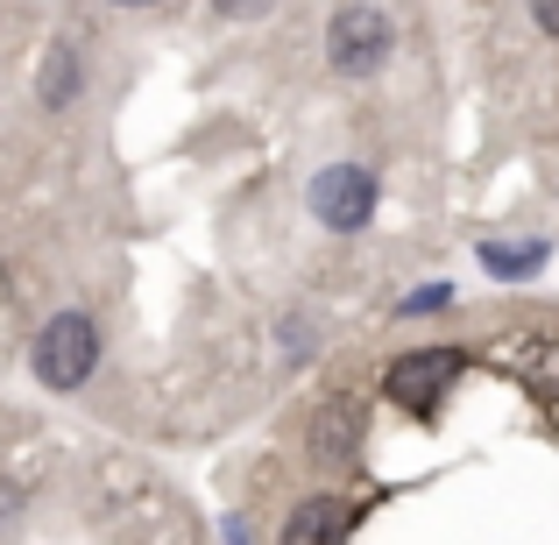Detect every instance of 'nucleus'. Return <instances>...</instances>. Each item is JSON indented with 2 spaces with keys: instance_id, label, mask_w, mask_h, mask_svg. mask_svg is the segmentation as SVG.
I'll list each match as a JSON object with an SVG mask.
<instances>
[{
  "instance_id": "f257e3e1",
  "label": "nucleus",
  "mask_w": 559,
  "mask_h": 545,
  "mask_svg": "<svg viewBox=\"0 0 559 545\" xmlns=\"http://www.w3.org/2000/svg\"><path fill=\"white\" fill-rule=\"evenodd\" d=\"M43 390H79L85 376L99 368V327L85 312H57L50 327L36 333V355H28Z\"/></svg>"
},
{
  "instance_id": "f03ea898",
  "label": "nucleus",
  "mask_w": 559,
  "mask_h": 545,
  "mask_svg": "<svg viewBox=\"0 0 559 545\" xmlns=\"http://www.w3.org/2000/svg\"><path fill=\"white\" fill-rule=\"evenodd\" d=\"M326 57H333V71H347V79L382 71V57H390V14L369 8V0L341 8V14H333V28H326Z\"/></svg>"
},
{
  "instance_id": "7ed1b4c3",
  "label": "nucleus",
  "mask_w": 559,
  "mask_h": 545,
  "mask_svg": "<svg viewBox=\"0 0 559 545\" xmlns=\"http://www.w3.org/2000/svg\"><path fill=\"white\" fill-rule=\"evenodd\" d=\"M312 213L326 220L333 234H361L376 220V170L361 164H326L312 178Z\"/></svg>"
},
{
  "instance_id": "20e7f679",
  "label": "nucleus",
  "mask_w": 559,
  "mask_h": 545,
  "mask_svg": "<svg viewBox=\"0 0 559 545\" xmlns=\"http://www.w3.org/2000/svg\"><path fill=\"white\" fill-rule=\"evenodd\" d=\"M453 376H461V347H418V355L390 362V376H382V396L404 411H432L439 396L453 390Z\"/></svg>"
},
{
  "instance_id": "39448f33",
  "label": "nucleus",
  "mask_w": 559,
  "mask_h": 545,
  "mask_svg": "<svg viewBox=\"0 0 559 545\" xmlns=\"http://www.w3.org/2000/svg\"><path fill=\"white\" fill-rule=\"evenodd\" d=\"M347 532H355V510H347L341 496H312V503L290 510L284 545H347Z\"/></svg>"
},
{
  "instance_id": "423d86ee",
  "label": "nucleus",
  "mask_w": 559,
  "mask_h": 545,
  "mask_svg": "<svg viewBox=\"0 0 559 545\" xmlns=\"http://www.w3.org/2000/svg\"><path fill=\"white\" fill-rule=\"evenodd\" d=\"M355 439H361L355 404H326L312 418V453H319V461H347V453H355Z\"/></svg>"
},
{
  "instance_id": "0eeeda50",
  "label": "nucleus",
  "mask_w": 559,
  "mask_h": 545,
  "mask_svg": "<svg viewBox=\"0 0 559 545\" xmlns=\"http://www.w3.org/2000/svg\"><path fill=\"white\" fill-rule=\"evenodd\" d=\"M481 270L489 276H538L546 270V241H481Z\"/></svg>"
},
{
  "instance_id": "6e6552de",
  "label": "nucleus",
  "mask_w": 559,
  "mask_h": 545,
  "mask_svg": "<svg viewBox=\"0 0 559 545\" xmlns=\"http://www.w3.org/2000/svg\"><path fill=\"white\" fill-rule=\"evenodd\" d=\"M71 93H79V57L57 43V50H50V79H43V99H50V107H64Z\"/></svg>"
},
{
  "instance_id": "1a4fd4ad",
  "label": "nucleus",
  "mask_w": 559,
  "mask_h": 545,
  "mask_svg": "<svg viewBox=\"0 0 559 545\" xmlns=\"http://www.w3.org/2000/svg\"><path fill=\"white\" fill-rule=\"evenodd\" d=\"M439 305H453V284H425L404 298V312H439Z\"/></svg>"
},
{
  "instance_id": "9d476101",
  "label": "nucleus",
  "mask_w": 559,
  "mask_h": 545,
  "mask_svg": "<svg viewBox=\"0 0 559 545\" xmlns=\"http://www.w3.org/2000/svg\"><path fill=\"white\" fill-rule=\"evenodd\" d=\"M532 22L546 28V36H559V0H532Z\"/></svg>"
},
{
  "instance_id": "9b49d317",
  "label": "nucleus",
  "mask_w": 559,
  "mask_h": 545,
  "mask_svg": "<svg viewBox=\"0 0 559 545\" xmlns=\"http://www.w3.org/2000/svg\"><path fill=\"white\" fill-rule=\"evenodd\" d=\"M255 8H270V0H213V14H255Z\"/></svg>"
},
{
  "instance_id": "f8f14e48",
  "label": "nucleus",
  "mask_w": 559,
  "mask_h": 545,
  "mask_svg": "<svg viewBox=\"0 0 559 545\" xmlns=\"http://www.w3.org/2000/svg\"><path fill=\"white\" fill-rule=\"evenodd\" d=\"M121 8H156V0H121Z\"/></svg>"
}]
</instances>
